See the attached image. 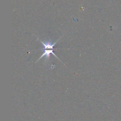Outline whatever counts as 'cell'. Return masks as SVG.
<instances>
[{
  "label": "cell",
  "mask_w": 121,
  "mask_h": 121,
  "mask_svg": "<svg viewBox=\"0 0 121 121\" xmlns=\"http://www.w3.org/2000/svg\"><path fill=\"white\" fill-rule=\"evenodd\" d=\"M43 55H41V56L39 58V59L37 60H39L40 59H41L42 57H43L44 56H45L46 59H48L49 58V57H50V54H53L54 56H55L58 60H59L60 61V60L57 57V56H56V55L53 53V49H44V48H43Z\"/></svg>",
  "instance_id": "cell-1"
}]
</instances>
